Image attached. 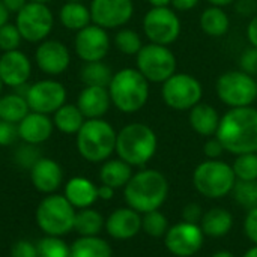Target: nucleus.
Listing matches in <instances>:
<instances>
[{"label": "nucleus", "mask_w": 257, "mask_h": 257, "mask_svg": "<svg viewBox=\"0 0 257 257\" xmlns=\"http://www.w3.org/2000/svg\"><path fill=\"white\" fill-rule=\"evenodd\" d=\"M215 137L230 154L257 152V108L248 105L226 111L221 116Z\"/></svg>", "instance_id": "f257e3e1"}, {"label": "nucleus", "mask_w": 257, "mask_h": 257, "mask_svg": "<svg viewBox=\"0 0 257 257\" xmlns=\"http://www.w3.org/2000/svg\"><path fill=\"white\" fill-rule=\"evenodd\" d=\"M167 194L169 182L166 176L154 169L133 175L125 185V200L128 206L140 214L157 211L166 202Z\"/></svg>", "instance_id": "f03ea898"}, {"label": "nucleus", "mask_w": 257, "mask_h": 257, "mask_svg": "<svg viewBox=\"0 0 257 257\" xmlns=\"http://www.w3.org/2000/svg\"><path fill=\"white\" fill-rule=\"evenodd\" d=\"M108 93L111 104L119 111L137 113L149 99V81L137 68H123L113 74Z\"/></svg>", "instance_id": "7ed1b4c3"}, {"label": "nucleus", "mask_w": 257, "mask_h": 257, "mask_svg": "<svg viewBox=\"0 0 257 257\" xmlns=\"http://www.w3.org/2000/svg\"><path fill=\"white\" fill-rule=\"evenodd\" d=\"M158 148L155 131L140 122L125 125L116 137V152L120 160L133 166H145Z\"/></svg>", "instance_id": "20e7f679"}, {"label": "nucleus", "mask_w": 257, "mask_h": 257, "mask_svg": "<svg viewBox=\"0 0 257 257\" xmlns=\"http://www.w3.org/2000/svg\"><path fill=\"white\" fill-rule=\"evenodd\" d=\"M117 133L102 119H87L77 133V149L90 163L105 161L116 151Z\"/></svg>", "instance_id": "39448f33"}, {"label": "nucleus", "mask_w": 257, "mask_h": 257, "mask_svg": "<svg viewBox=\"0 0 257 257\" xmlns=\"http://www.w3.org/2000/svg\"><path fill=\"white\" fill-rule=\"evenodd\" d=\"M193 184L202 196L218 199L233 191L236 176L233 167L227 163L221 160H206L196 167Z\"/></svg>", "instance_id": "423d86ee"}, {"label": "nucleus", "mask_w": 257, "mask_h": 257, "mask_svg": "<svg viewBox=\"0 0 257 257\" xmlns=\"http://www.w3.org/2000/svg\"><path fill=\"white\" fill-rule=\"evenodd\" d=\"M218 99L230 107H248L257 99V81L241 69L226 71L215 81Z\"/></svg>", "instance_id": "0eeeda50"}, {"label": "nucleus", "mask_w": 257, "mask_h": 257, "mask_svg": "<svg viewBox=\"0 0 257 257\" xmlns=\"http://www.w3.org/2000/svg\"><path fill=\"white\" fill-rule=\"evenodd\" d=\"M75 211L65 196L53 194L44 199L36 211V221L42 232L51 236L66 235L74 229Z\"/></svg>", "instance_id": "6e6552de"}, {"label": "nucleus", "mask_w": 257, "mask_h": 257, "mask_svg": "<svg viewBox=\"0 0 257 257\" xmlns=\"http://www.w3.org/2000/svg\"><path fill=\"white\" fill-rule=\"evenodd\" d=\"M161 96L167 107L176 111L191 110L202 102L203 86L191 74L175 72L161 86Z\"/></svg>", "instance_id": "1a4fd4ad"}, {"label": "nucleus", "mask_w": 257, "mask_h": 257, "mask_svg": "<svg viewBox=\"0 0 257 257\" xmlns=\"http://www.w3.org/2000/svg\"><path fill=\"white\" fill-rule=\"evenodd\" d=\"M137 69L149 83H164L176 72V56L167 45L149 42L136 54Z\"/></svg>", "instance_id": "9d476101"}, {"label": "nucleus", "mask_w": 257, "mask_h": 257, "mask_svg": "<svg viewBox=\"0 0 257 257\" xmlns=\"http://www.w3.org/2000/svg\"><path fill=\"white\" fill-rule=\"evenodd\" d=\"M182 26L173 8H151L143 17V32L149 42L172 45L178 41Z\"/></svg>", "instance_id": "9b49d317"}, {"label": "nucleus", "mask_w": 257, "mask_h": 257, "mask_svg": "<svg viewBox=\"0 0 257 257\" xmlns=\"http://www.w3.org/2000/svg\"><path fill=\"white\" fill-rule=\"evenodd\" d=\"M17 27L23 39L29 42H39L48 36L53 29L54 17L45 3L27 2L26 6L17 12Z\"/></svg>", "instance_id": "f8f14e48"}, {"label": "nucleus", "mask_w": 257, "mask_h": 257, "mask_svg": "<svg viewBox=\"0 0 257 257\" xmlns=\"http://www.w3.org/2000/svg\"><path fill=\"white\" fill-rule=\"evenodd\" d=\"M66 99L65 87L54 80H42L32 84L26 92L29 108L36 113L50 114L56 113Z\"/></svg>", "instance_id": "ddd939ff"}, {"label": "nucleus", "mask_w": 257, "mask_h": 257, "mask_svg": "<svg viewBox=\"0 0 257 257\" xmlns=\"http://www.w3.org/2000/svg\"><path fill=\"white\" fill-rule=\"evenodd\" d=\"M203 232L200 226L181 221L173 227H169L164 244L166 248L178 257L194 256L203 245Z\"/></svg>", "instance_id": "4468645a"}, {"label": "nucleus", "mask_w": 257, "mask_h": 257, "mask_svg": "<svg viewBox=\"0 0 257 257\" xmlns=\"http://www.w3.org/2000/svg\"><path fill=\"white\" fill-rule=\"evenodd\" d=\"M90 17L93 24L102 29H117L125 26L134 14L133 0H92Z\"/></svg>", "instance_id": "2eb2a0df"}, {"label": "nucleus", "mask_w": 257, "mask_h": 257, "mask_svg": "<svg viewBox=\"0 0 257 257\" xmlns=\"http://www.w3.org/2000/svg\"><path fill=\"white\" fill-rule=\"evenodd\" d=\"M74 44L78 57L84 62H99L110 50V38L107 30L96 24H89L78 30Z\"/></svg>", "instance_id": "dca6fc26"}, {"label": "nucleus", "mask_w": 257, "mask_h": 257, "mask_svg": "<svg viewBox=\"0 0 257 257\" xmlns=\"http://www.w3.org/2000/svg\"><path fill=\"white\" fill-rule=\"evenodd\" d=\"M35 59L39 69L48 75H59L65 72L71 63V54L68 47L54 39L44 41L36 48Z\"/></svg>", "instance_id": "f3484780"}, {"label": "nucleus", "mask_w": 257, "mask_h": 257, "mask_svg": "<svg viewBox=\"0 0 257 257\" xmlns=\"http://www.w3.org/2000/svg\"><path fill=\"white\" fill-rule=\"evenodd\" d=\"M32 72L29 57L20 50L5 51L0 57V78L3 84L18 87L26 84Z\"/></svg>", "instance_id": "a211bd4d"}, {"label": "nucleus", "mask_w": 257, "mask_h": 257, "mask_svg": "<svg viewBox=\"0 0 257 257\" xmlns=\"http://www.w3.org/2000/svg\"><path fill=\"white\" fill-rule=\"evenodd\" d=\"M107 233L114 239H131L142 229L140 212L133 208H119L116 209L105 221Z\"/></svg>", "instance_id": "6ab92c4d"}, {"label": "nucleus", "mask_w": 257, "mask_h": 257, "mask_svg": "<svg viewBox=\"0 0 257 257\" xmlns=\"http://www.w3.org/2000/svg\"><path fill=\"white\" fill-rule=\"evenodd\" d=\"M111 98L108 87L86 86L77 99V107L86 119H101L110 108Z\"/></svg>", "instance_id": "aec40b11"}, {"label": "nucleus", "mask_w": 257, "mask_h": 257, "mask_svg": "<svg viewBox=\"0 0 257 257\" xmlns=\"http://www.w3.org/2000/svg\"><path fill=\"white\" fill-rule=\"evenodd\" d=\"M53 126L54 123L47 114L32 111L18 123V136L24 143L39 145L50 139Z\"/></svg>", "instance_id": "412c9836"}, {"label": "nucleus", "mask_w": 257, "mask_h": 257, "mask_svg": "<svg viewBox=\"0 0 257 257\" xmlns=\"http://www.w3.org/2000/svg\"><path fill=\"white\" fill-rule=\"evenodd\" d=\"M62 169L51 158H41L30 169V179L41 193H54L62 184Z\"/></svg>", "instance_id": "4be33fe9"}, {"label": "nucleus", "mask_w": 257, "mask_h": 257, "mask_svg": "<svg viewBox=\"0 0 257 257\" xmlns=\"http://www.w3.org/2000/svg\"><path fill=\"white\" fill-rule=\"evenodd\" d=\"M221 116L218 110L206 102H199L190 110L188 122L194 133L203 137H214L217 134Z\"/></svg>", "instance_id": "5701e85b"}, {"label": "nucleus", "mask_w": 257, "mask_h": 257, "mask_svg": "<svg viewBox=\"0 0 257 257\" xmlns=\"http://www.w3.org/2000/svg\"><path fill=\"white\" fill-rule=\"evenodd\" d=\"M65 197L74 208H89L98 199V187L86 178H72L65 187Z\"/></svg>", "instance_id": "b1692460"}, {"label": "nucleus", "mask_w": 257, "mask_h": 257, "mask_svg": "<svg viewBox=\"0 0 257 257\" xmlns=\"http://www.w3.org/2000/svg\"><path fill=\"white\" fill-rule=\"evenodd\" d=\"M233 226V217L227 209L214 208L203 214L200 221V229L203 235L211 238H223L226 236Z\"/></svg>", "instance_id": "393cba45"}, {"label": "nucleus", "mask_w": 257, "mask_h": 257, "mask_svg": "<svg viewBox=\"0 0 257 257\" xmlns=\"http://www.w3.org/2000/svg\"><path fill=\"white\" fill-rule=\"evenodd\" d=\"M200 29L205 35L211 38L224 36L230 29V18L227 12L220 6H209L206 8L199 20Z\"/></svg>", "instance_id": "a878e982"}, {"label": "nucleus", "mask_w": 257, "mask_h": 257, "mask_svg": "<svg viewBox=\"0 0 257 257\" xmlns=\"http://www.w3.org/2000/svg\"><path fill=\"white\" fill-rule=\"evenodd\" d=\"M133 176L131 166L125 163L123 160H110L102 164L99 170V179L102 185L111 187V188H120L128 184V181Z\"/></svg>", "instance_id": "bb28decb"}, {"label": "nucleus", "mask_w": 257, "mask_h": 257, "mask_svg": "<svg viewBox=\"0 0 257 257\" xmlns=\"http://www.w3.org/2000/svg\"><path fill=\"white\" fill-rule=\"evenodd\" d=\"M60 23L69 30H81L90 24V9L81 2H66L60 9Z\"/></svg>", "instance_id": "cd10ccee"}, {"label": "nucleus", "mask_w": 257, "mask_h": 257, "mask_svg": "<svg viewBox=\"0 0 257 257\" xmlns=\"http://www.w3.org/2000/svg\"><path fill=\"white\" fill-rule=\"evenodd\" d=\"M53 123L63 134H77L84 123V116L77 105L63 104L54 113Z\"/></svg>", "instance_id": "c85d7f7f"}, {"label": "nucleus", "mask_w": 257, "mask_h": 257, "mask_svg": "<svg viewBox=\"0 0 257 257\" xmlns=\"http://www.w3.org/2000/svg\"><path fill=\"white\" fill-rule=\"evenodd\" d=\"M71 257H111V248L98 236H81L71 245Z\"/></svg>", "instance_id": "c756f323"}, {"label": "nucleus", "mask_w": 257, "mask_h": 257, "mask_svg": "<svg viewBox=\"0 0 257 257\" xmlns=\"http://www.w3.org/2000/svg\"><path fill=\"white\" fill-rule=\"evenodd\" d=\"M29 104L20 95H6L0 98V119L20 123L29 114Z\"/></svg>", "instance_id": "7c9ffc66"}, {"label": "nucleus", "mask_w": 257, "mask_h": 257, "mask_svg": "<svg viewBox=\"0 0 257 257\" xmlns=\"http://www.w3.org/2000/svg\"><path fill=\"white\" fill-rule=\"evenodd\" d=\"M105 224L102 215L90 208H84L80 212H75L74 230L81 236H96L102 226Z\"/></svg>", "instance_id": "2f4dec72"}, {"label": "nucleus", "mask_w": 257, "mask_h": 257, "mask_svg": "<svg viewBox=\"0 0 257 257\" xmlns=\"http://www.w3.org/2000/svg\"><path fill=\"white\" fill-rule=\"evenodd\" d=\"M81 81L86 86H99V87H108L113 78V72L108 65H105L102 60L99 62H86V65L81 68Z\"/></svg>", "instance_id": "473e14b6"}, {"label": "nucleus", "mask_w": 257, "mask_h": 257, "mask_svg": "<svg viewBox=\"0 0 257 257\" xmlns=\"http://www.w3.org/2000/svg\"><path fill=\"white\" fill-rule=\"evenodd\" d=\"M114 45L120 53H123L126 56H136L140 51V48L143 47V42H142L140 35L136 30L120 29L114 35Z\"/></svg>", "instance_id": "72a5a7b5"}, {"label": "nucleus", "mask_w": 257, "mask_h": 257, "mask_svg": "<svg viewBox=\"0 0 257 257\" xmlns=\"http://www.w3.org/2000/svg\"><path fill=\"white\" fill-rule=\"evenodd\" d=\"M36 248L39 257H71V247L60 236L48 235L36 244Z\"/></svg>", "instance_id": "f704fd0d"}, {"label": "nucleus", "mask_w": 257, "mask_h": 257, "mask_svg": "<svg viewBox=\"0 0 257 257\" xmlns=\"http://www.w3.org/2000/svg\"><path fill=\"white\" fill-rule=\"evenodd\" d=\"M233 172L239 181H256L257 179V152L236 155L233 163Z\"/></svg>", "instance_id": "c9c22d12"}, {"label": "nucleus", "mask_w": 257, "mask_h": 257, "mask_svg": "<svg viewBox=\"0 0 257 257\" xmlns=\"http://www.w3.org/2000/svg\"><path fill=\"white\" fill-rule=\"evenodd\" d=\"M142 229L145 230V233H148L152 238H161V236H166L169 230V221L161 212H158V209L151 211L143 215Z\"/></svg>", "instance_id": "e433bc0d"}, {"label": "nucleus", "mask_w": 257, "mask_h": 257, "mask_svg": "<svg viewBox=\"0 0 257 257\" xmlns=\"http://www.w3.org/2000/svg\"><path fill=\"white\" fill-rule=\"evenodd\" d=\"M41 152L39 149L36 148V145H30V143H26L23 146H20L15 152V161L20 167L23 169H32L39 160H41Z\"/></svg>", "instance_id": "4c0bfd02"}, {"label": "nucleus", "mask_w": 257, "mask_h": 257, "mask_svg": "<svg viewBox=\"0 0 257 257\" xmlns=\"http://www.w3.org/2000/svg\"><path fill=\"white\" fill-rule=\"evenodd\" d=\"M23 36L17 27V24H5L0 27V48L5 51H12L20 47Z\"/></svg>", "instance_id": "58836bf2"}, {"label": "nucleus", "mask_w": 257, "mask_h": 257, "mask_svg": "<svg viewBox=\"0 0 257 257\" xmlns=\"http://www.w3.org/2000/svg\"><path fill=\"white\" fill-rule=\"evenodd\" d=\"M239 69L245 74L257 77V47H247L239 56Z\"/></svg>", "instance_id": "ea45409f"}, {"label": "nucleus", "mask_w": 257, "mask_h": 257, "mask_svg": "<svg viewBox=\"0 0 257 257\" xmlns=\"http://www.w3.org/2000/svg\"><path fill=\"white\" fill-rule=\"evenodd\" d=\"M18 136V125L8 122V120H0V146H9L17 140Z\"/></svg>", "instance_id": "a19ab883"}, {"label": "nucleus", "mask_w": 257, "mask_h": 257, "mask_svg": "<svg viewBox=\"0 0 257 257\" xmlns=\"http://www.w3.org/2000/svg\"><path fill=\"white\" fill-rule=\"evenodd\" d=\"M11 257H39L38 248L29 241H18L11 250Z\"/></svg>", "instance_id": "79ce46f5"}, {"label": "nucleus", "mask_w": 257, "mask_h": 257, "mask_svg": "<svg viewBox=\"0 0 257 257\" xmlns=\"http://www.w3.org/2000/svg\"><path fill=\"white\" fill-rule=\"evenodd\" d=\"M224 152V148L221 145V142L214 136V137H208L205 146H203V154L208 157V160H218Z\"/></svg>", "instance_id": "37998d69"}, {"label": "nucleus", "mask_w": 257, "mask_h": 257, "mask_svg": "<svg viewBox=\"0 0 257 257\" xmlns=\"http://www.w3.org/2000/svg\"><path fill=\"white\" fill-rule=\"evenodd\" d=\"M244 232L247 238L257 245V208L248 211L245 221H244Z\"/></svg>", "instance_id": "c03bdc74"}, {"label": "nucleus", "mask_w": 257, "mask_h": 257, "mask_svg": "<svg viewBox=\"0 0 257 257\" xmlns=\"http://www.w3.org/2000/svg\"><path fill=\"white\" fill-rule=\"evenodd\" d=\"M202 217H203V212H202V208L197 203H188L182 211V218H184L185 223L197 224V223L202 221Z\"/></svg>", "instance_id": "a18cd8bd"}, {"label": "nucleus", "mask_w": 257, "mask_h": 257, "mask_svg": "<svg viewBox=\"0 0 257 257\" xmlns=\"http://www.w3.org/2000/svg\"><path fill=\"white\" fill-rule=\"evenodd\" d=\"M200 0H172L170 5L173 6L175 11H181V12H187L194 9L199 5Z\"/></svg>", "instance_id": "49530a36"}, {"label": "nucleus", "mask_w": 257, "mask_h": 257, "mask_svg": "<svg viewBox=\"0 0 257 257\" xmlns=\"http://www.w3.org/2000/svg\"><path fill=\"white\" fill-rule=\"evenodd\" d=\"M247 38L250 45L257 47V14L251 18V21L247 26Z\"/></svg>", "instance_id": "de8ad7c7"}, {"label": "nucleus", "mask_w": 257, "mask_h": 257, "mask_svg": "<svg viewBox=\"0 0 257 257\" xmlns=\"http://www.w3.org/2000/svg\"><path fill=\"white\" fill-rule=\"evenodd\" d=\"M2 2L5 3L9 12H20L27 3V0H2Z\"/></svg>", "instance_id": "09e8293b"}, {"label": "nucleus", "mask_w": 257, "mask_h": 257, "mask_svg": "<svg viewBox=\"0 0 257 257\" xmlns=\"http://www.w3.org/2000/svg\"><path fill=\"white\" fill-rule=\"evenodd\" d=\"M114 194V188L111 187H107V185H101L98 187V199H102V200H110Z\"/></svg>", "instance_id": "8fccbe9b"}, {"label": "nucleus", "mask_w": 257, "mask_h": 257, "mask_svg": "<svg viewBox=\"0 0 257 257\" xmlns=\"http://www.w3.org/2000/svg\"><path fill=\"white\" fill-rule=\"evenodd\" d=\"M9 11L8 8L5 6L3 2H0V27H3L5 24H8V20H9Z\"/></svg>", "instance_id": "3c124183"}, {"label": "nucleus", "mask_w": 257, "mask_h": 257, "mask_svg": "<svg viewBox=\"0 0 257 257\" xmlns=\"http://www.w3.org/2000/svg\"><path fill=\"white\" fill-rule=\"evenodd\" d=\"M172 0H148V3L152 5V8H163V6H170Z\"/></svg>", "instance_id": "603ef678"}, {"label": "nucleus", "mask_w": 257, "mask_h": 257, "mask_svg": "<svg viewBox=\"0 0 257 257\" xmlns=\"http://www.w3.org/2000/svg\"><path fill=\"white\" fill-rule=\"evenodd\" d=\"M212 6H220V8H224V6H229L232 5L235 0H208Z\"/></svg>", "instance_id": "864d4df0"}, {"label": "nucleus", "mask_w": 257, "mask_h": 257, "mask_svg": "<svg viewBox=\"0 0 257 257\" xmlns=\"http://www.w3.org/2000/svg\"><path fill=\"white\" fill-rule=\"evenodd\" d=\"M212 257H236L233 253L230 251H217L215 254H212Z\"/></svg>", "instance_id": "5fc2aeb1"}, {"label": "nucleus", "mask_w": 257, "mask_h": 257, "mask_svg": "<svg viewBox=\"0 0 257 257\" xmlns=\"http://www.w3.org/2000/svg\"><path fill=\"white\" fill-rule=\"evenodd\" d=\"M242 257H257V245L256 247H253V248H250Z\"/></svg>", "instance_id": "6e6d98bb"}, {"label": "nucleus", "mask_w": 257, "mask_h": 257, "mask_svg": "<svg viewBox=\"0 0 257 257\" xmlns=\"http://www.w3.org/2000/svg\"><path fill=\"white\" fill-rule=\"evenodd\" d=\"M253 188H254V196H256V203H257V179L253 181Z\"/></svg>", "instance_id": "4d7b16f0"}, {"label": "nucleus", "mask_w": 257, "mask_h": 257, "mask_svg": "<svg viewBox=\"0 0 257 257\" xmlns=\"http://www.w3.org/2000/svg\"><path fill=\"white\" fill-rule=\"evenodd\" d=\"M29 2H36V3H48L51 0H29Z\"/></svg>", "instance_id": "13d9d810"}, {"label": "nucleus", "mask_w": 257, "mask_h": 257, "mask_svg": "<svg viewBox=\"0 0 257 257\" xmlns=\"http://www.w3.org/2000/svg\"><path fill=\"white\" fill-rule=\"evenodd\" d=\"M2 89H3V81H2V78H0V93H2Z\"/></svg>", "instance_id": "bf43d9fd"}, {"label": "nucleus", "mask_w": 257, "mask_h": 257, "mask_svg": "<svg viewBox=\"0 0 257 257\" xmlns=\"http://www.w3.org/2000/svg\"><path fill=\"white\" fill-rule=\"evenodd\" d=\"M68 2H81V0H68Z\"/></svg>", "instance_id": "052dcab7"}]
</instances>
